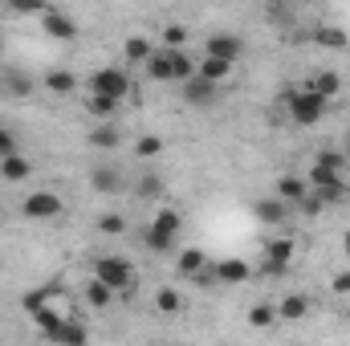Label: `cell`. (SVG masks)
<instances>
[{
	"instance_id": "obj_40",
	"label": "cell",
	"mask_w": 350,
	"mask_h": 346,
	"mask_svg": "<svg viewBox=\"0 0 350 346\" xmlns=\"http://www.w3.org/2000/svg\"><path fill=\"white\" fill-rule=\"evenodd\" d=\"M342 245H347V257H350V232H347V237H342Z\"/></svg>"
},
{
	"instance_id": "obj_1",
	"label": "cell",
	"mask_w": 350,
	"mask_h": 346,
	"mask_svg": "<svg viewBox=\"0 0 350 346\" xmlns=\"http://www.w3.org/2000/svg\"><path fill=\"white\" fill-rule=\"evenodd\" d=\"M326 106H330V98H322L318 90H310V86H301V90H293V94H289V118H293V122H301V127L322 122Z\"/></svg>"
},
{
	"instance_id": "obj_4",
	"label": "cell",
	"mask_w": 350,
	"mask_h": 346,
	"mask_svg": "<svg viewBox=\"0 0 350 346\" xmlns=\"http://www.w3.org/2000/svg\"><path fill=\"white\" fill-rule=\"evenodd\" d=\"M126 90H131V78H126L122 70H110V66H102V70H94V74H90V94L126 98Z\"/></svg>"
},
{
	"instance_id": "obj_39",
	"label": "cell",
	"mask_w": 350,
	"mask_h": 346,
	"mask_svg": "<svg viewBox=\"0 0 350 346\" xmlns=\"http://www.w3.org/2000/svg\"><path fill=\"white\" fill-rule=\"evenodd\" d=\"M330 285H334V293H350V273H338Z\"/></svg>"
},
{
	"instance_id": "obj_34",
	"label": "cell",
	"mask_w": 350,
	"mask_h": 346,
	"mask_svg": "<svg viewBox=\"0 0 350 346\" xmlns=\"http://www.w3.org/2000/svg\"><path fill=\"white\" fill-rule=\"evenodd\" d=\"M12 12H45V0H8Z\"/></svg>"
},
{
	"instance_id": "obj_36",
	"label": "cell",
	"mask_w": 350,
	"mask_h": 346,
	"mask_svg": "<svg viewBox=\"0 0 350 346\" xmlns=\"http://www.w3.org/2000/svg\"><path fill=\"white\" fill-rule=\"evenodd\" d=\"M8 90H12V94H29V90H33V82H29L25 74H8Z\"/></svg>"
},
{
	"instance_id": "obj_42",
	"label": "cell",
	"mask_w": 350,
	"mask_h": 346,
	"mask_svg": "<svg viewBox=\"0 0 350 346\" xmlns=\"http://www.w3.org/2000/svg\"><path fill=\"white\" fill-rule=\"evenodd\" d=\"M0 90H4V82H0Z\"/></svg>"
},
{
	"instance_id": "obj_26",
	"label": "cell",
	"mask_w": 350,
	"mask_h": 346,
	"mask_svg": "<svg viewBox=\"0 0 350 346\" xmlns=\"http://www.w3.org/2000/svg\"><path fill=\"white\" fill-rule=\"evenodd\" d=\"M314 37H318V45H326V49H347V41H350L347 33H342V29H334V25H322Z\"/></svg>"
},
{
	"instance_id": "obj_35",
	"label": "cell",
	"mask_w": 350,
	"mask_h": 346,
	"mask_svg": "<svg viewBox=\"0 0 350 346\" xmlns=\"http://www.w3.org/2000/svg\"><path fill=\"white\" fill-rule=\"evenodd\" d=\"M183 37H187V33H183L179 25H167V29H163V41H167V49H179V45H183Z\"/></svg>"
},
{
	"instance_id": "obj_41",
	"label": "cell",
	"mask_w": 350,
	"mask_h": 346,
	"mask_svg": "<svg viewBox=\"0 0 350 346\" xmlns=\"http://www.w3.org/2000/svg\"><path fill=\"white\" fill-rule=\"evenodd\" d=\"M347 159H350V143H347Z\"/></svg>"
},
{
	"instance_id": "obj_27",
	"label": "cell",
	"mask_w": 350,
	"mask_h": 346,
	"mask_svg": "<svg viewBox=\"0 0 350 346\" xmlns=\"http://www.w3.org/2000/svg\"><path fill=\"white\" fill-rule=\"evenodd\" d=\"M155 310H159V314H179V310H183V297H179L175 289H159V293H155Z\"/></svg>"
},
{
	"instance_id": "obj_13",
	"label": "cell",
	"mask_w": 350,
	"mask_h": 346,
	"mask_svg": "<svg viewBox=\"0 0 350 346\" xmlns=\"http://www.w3.org/2000/svg\"><path fill=\"white\" fill-rule=\"evenodd\" d=\"M196 74H204L208 82H216V86H220V82H224V78L232 74V62H224V57H212V53H204V62H200V70H196Z\"/></svg>"
},
{
	"instance_id": "obj_30",
	"label": "cell",
	"mask_w": 350,
	"mask_h": 346,
	"mask_svg": "<svg viewBox=\"0 0 350 346\" xmlns=\"http://www.w3.org/2000/svg\"><path fill=\"white\" fill-rule=\"evenodd\" d=\"M94 187L98 191H118V172L114 168H98L94 172Z\"/></svg>"
},
{
	"instance_id": "obj_38",
	"label": "cell",
	"mask_w": 350,
	"mask_h": 346,
	"mask_svg": "<svg viewBox=\"0 0 350 346\" xmlns=\"http://www.w3.org/2000/svg\"><path fill=\"white\" fill-rule=\"evenodd\" d=\"M12 151H16V139L0 127V159H4V155H12Z\"/></svg>"
},
{
	"instance_id": "obj_7",
	"label": "cell",
	"mask_w": 350,
	"mask_h": 346,
	"mask_svg": "<svg viewBox=\"0 0 350 346\" xmlns=\"http://www.w3.org/2000/svg\"><path fill=\"white\" fill-rule=\"evenodd\" d=\"M204 53H212V57H224V62H241V53H245V41L241 37H232V33H216V37H208V49Z\"/></svg>"
},
{
	"instance_id": "obj_11",
	"label": "cell",
	"mask_w": 350,
	"mask_h": 346,
	"mask_svg": "<svg viewBox=\"0 0 350 346\" xmlns=\"http://www.w3.org/2000/svg\"><path fill=\"white\" fill-rule=\"evenodd\" d=\"M212 277H216L220 285H241V281H249V265L237 261V257H228V261H220V265L212 269Z\"/></svg>"
},
{
	"instance_id": "obj_29",
	"label": "cell",
	"mask_w": 350,
	"mask_h": 346,
	"mask_svg": "<svg viewBox=\"0 0 350 346\" xmlns=\"http://www.w3.org/2000/svg\"><path fill=\"white\" fill-rule=\"evenodd\" d=\"M53 343H86V326H78V322H62L57 334H53Z\"/></svg>"
},
{
	"instance_id": "obj_10",
	"label": "cell",
	"mask_w": 350,
	"mask_h": 346,
	"mask_svg": "<svg viewBox=\"0 0 350 346\" xmlns=\"http://www.w3.org/2000/svg\"><path fill=\"white\" fill-rule=\"evenodd\" d=\"M289 261H293V241H273V245L265 249V269H269V273H285Z\"/></svg>"
},
{
	"instance_id": "obj_15",
	"label": "cell",
	"mask_w": 350,
	"mask_h": 346,
	"mask_svg": "<svg viewBox=\"0 0 350 346\" xmlns=\"http://www.w3.org/2000/svg\"><path fill=\"white\" fill-rule=\"evenodd\" d=\"M29 172H33V168H29V159H21L16 151L0 159V175H4L8 183H21V179H29Z\"/></svg>"
},
{
	"instance_id": "obj_14",
	"label": "cell",
	"mask_w": 350,
	"mask_h": 346,
	"mask_svg": "<svg viewBox=\"0 0 350 346\" xmlns=\"http://www.w3.org/2000/svg\"><path fill=\"white\" fill-rule=\"evenodd\" d=\"M306 314H310V297H301V293H289L277 306V318H285V322H301Z\"/></svg>"
},
{
	"instance_id": "obj_3",
	"label": "cell",
	"mask_w": 350,
	"mask_h": 346,
	"mask_svg": "<svg viewBox=\"0 0 350 346\" xmlns=\"http://www.w3.org/2000/svg\"><path fill=\"white\" fill-rule=\"evenodd\" d=\"M310 187H314L326 204H338V200L347 196L342 172H330V168H318V163H314V172H310Z\"/></svg>"
},
{
	"instance_id": "obj_32",
	"label": "cell",
	"mask_w": 350,
	"mask_h": 346,
	"mask_svg": "<svg viewBox=\"0 0 350 346\" xmlns=\"http://www.w3.org/2000/svg\"><path fill=\"white\" fill-rule=\"evenodd\" d=\"M159 151H163V139H159V135H143V139H139V155H143V159H151V155H159Z\"/></svg>"
},
{
	"instance_id": "obj_31",
	"label": "cell",
	"mask_w": 350,
	"mask_h": 346,
	"mask_svg": "<svg viewBox=\"0 0 350 346\" xmlns=\"http://www.w3.org/2000/svg\"><path fill=\"white\" fill-rule=\"evenodd\" d=\"M350 159H347V151H322L318 155V168H330V172H342Z\"/></svg>"
},
{
	"instance_id": "obj_24",
	"label": "cell",
	"mask_w": 350,
	"mask_h": 346,
	"mask_svg": "<svg viewBox=\"0 0 350 346\" xmlns=\"http://www.w3.org/2000/svg\"><path fill=\"white\" fill-rule=\"evenodd\" d=\"M118 102H122V98H110V94H90V114H98V118H114Z\"/></svg>"
},
{
	"instance_id": "obj_8",
	"label": "cell",
	"mask_w": 350,
	"mask_h": 346,
	"mask_svg": "<svg viewBox=\"0 0 350 346\" xmlns=\"http://www.w3.org/2000/svg\"><path fill=\"white\" fill-rule=\"evenodd\" d=\"M41 25H45V33H49V37H57V41H74V37H78V25H74L66 12L45 8V12H41Z\"/></svg>"
},
{
	"instance_id": "obj_23",
	"label": "cell",
	"mask_w": 350,
	"mask_h": 346,
	"mask_svg": "<svg viewBox=\"0 0 350 346\" xmlns=\"http://www.w3.org/2000/svg\"><path fill=\"white\" fill-rule=\"evenodd\" d=\"M45 90H53V94H74V90H78V78L66 74V70H53V74H45Z\"/></svg>"
},
{
	"instance_id": "obj_19",
	"label": "cell",
	"mask_w": 350,
	"mask_h": 346,
	"mask_svg": "<svg viewBox=\"0 0 350 346\" xmlns=\"http://www.w3.org/2000/svg\"><path fill=\"white\" fill-rule=\"evenodd\" d=\"M33 322H37V330H41L45 338H53V334H57V326H62L66 318H62L57 310H49V306H41V310H33Z\"/></svg>"
},
{
	"instance_id": "obj_20",
	"label": "cell",
	"mask_w": 350,
	"mask_h": 346,
	"mask_svg": "<svg viewBox=\"0 0 350 346\" xmlns=\"http://www.w3.org/2000/svg\"><path fill=\"white\" fill-rule=\"evenodd\" d=\"M110 297H114V289H110L102 277H94V281L86 285V302L94 306V310H106V306H110Z\"/></svg>"
},
{
	"instance_id": "obj_21",
	"label": "cell",
	"mask_w": 350,
	"mask_h": 346,
	"mask_svg": "<svg viewBox=\"0 0 350 346\" xmlns=\"http://www.w3.org/2000/svg\"><path fill=\"white\" fill-rule=\"evenodd\" d=\"M310 90H318L322 98H338V90H342V78L334 74V70H326V74H318L314 82H306Z\"/></svg>"
},
{
	"instance_id": "obj_18",
	"label": "cell",
	"mask_w": 350,
	"mask_h": 346,
	"mask_svg": "<svg viewBox=\"0 0 350 346\" xmlns=\"http://www.w3.org/2000/svg\"><path fill=\"white\" fill-rule=\"evenodd\" d=\"M147 74H151L155 82H172V57H167V49H155V53L147 57Z\"/></svg>"
},
{
	"instance_id": "obj_9",
	"label": "cell",
	"mask_w": 350,
	"mask_h": 346,
	"mask_svg": "<svg viewBox=\"0 0 350 346\" xmlns=\"http://www.w3.org/2000/svg\"><path fill=\"white\" fill-rule=\"evenodd\" d=\"M183 86V98L191 102V106H208L212 98H216V82H208L204 74H191L187 82H179Z\"/></svg>"
},
{
	"instance_id": "obj_28",
	"label": "cell",
	"mask_w": 350,
	"mask_h": 346,
	"mask_svg": "<svg viewBox=\"0 0 350 346\" xmlns=\"http://www.w3.org/2000/svg\"><path fill=\"white\" fill-rule=\"evenodd\" d=\"M273 318H277V306H269V302H257V306L249 310V322H253L257 330H265V326H273Z\"/></svg>"
},
{
	"instance_id": "obj_22",
	"label": "cell",
	"mask_w": 350,
	"mask_h": 346,
	"mask_svg": "<svg viewBox=\"0 0 350 346\" xmlns=\"http://www.w3.org/2000/svg\"><path fill=\"white\" fill-rule=\"evenodd\" d=\"M253 212H257V220H265V224H281L285 220V200H261Z\"/></svg>"
},
{
	"instance_id": "obj_33",
	"label": "cell",
	"mask_w": 350,
	"mask_h": 346,
	"mask_svg": "<svg viewBox=\"0 0 350 346\" xmlns=\"http://www.w3.org/2000/svg\"><path fill=\"white\" fill-rule=\"evenodd\" d=\"M98 228H102L106 237H118V232L126 228V220H122V216H102V220H98Z\"/></svg>"
},
{
	"instance_id": "obj_2",
	"label": "cell",
	"mask_w": 350,
	"mask_h": 346,
	"mask_svg": "<svg viewBox=\"0 0 350 346\" xmlns=\"http://www.w3.org/2000/svg\"><path fill=\"white\" fill-rule=\"evenodd\" d=\"M179 228H183V216H179L175 208H163V212L151 220V228H147L143 241H147V249H155V253H172Z\"/></svg>"
},
{
	"instance_id": "obj_37",
	"label": "cell",
	"mask_w": 350,
	"mask_h": 346,
	"mask_svg": "<svg viewBox=\"0 0 350 346\" xmlns=\"http://www.w3.org/2000/svg\"><path fill=\"white\" fill-rule=\"evenodd\" d=\"M159 191H163V183H159L155 175H147V179L139 183V196H159Z\"/></svg>"
},
{
	"instance_id": "obj_25",
	"label": "cell",
	"mask_w": 350,
	"mask_h": 346,
	"mask_svg": "<svg viewBox=\"0 0 350 346\" xmlns=\"http://www.w3.org/2000/svg\"><path fill=\"white\" fill-rule=\"evenodd\" d=\"M90 143H94L98 151H114V147H118V131H114L110 122H102V127H94V135H90Z\"/></svg>"
},
{
	"instance_id": "obj_17",
	"label": "cell",
	"mask_w": 350,
	"mask_h": 346,
	"mask_svg": "<svg viewBox=\"0 0 350 346\" xmlns=\"http://www.w3.org/2000/svg\"><path fill=\"white\" fill-rule=\"evenodd\" d=\"M122 53H126V62H135V66H147V57L155 53V45H151L147 37H126Z\"/></svg>"
},
{
	"instance_id": "obj_6",
	"label": "cell",
	"mask_w": 350,
	"mask_h": 346,
	"mask_svg": "<svg viewBox=\"0 0 350 346\" xmlns=\"http://www.w3.org/2000/svg\"><path fill=\"white\" fill-rule=\"evenodd\" d=\"M21 212H25L29 220H53V216H62V196H53V191H33V196L21 204Z\"/></svg>"
},
{
	"instance_id": "obj_16",
	"label": "cell",
	"mask_w": 350,
	"mask_h": 346,
	"mask_svg": "<svg viewBox=\"0 0 350 346\" xmlns=\"http://www.w3.org/2000/svg\"><path fill=\"white\" fill-rule=\"evenodd\" d=\"M204 269H208V253L204 249H183L179 253V273L183 277H200Z\"/></svg>"
},
{
	"instance_id": "obj_5",
	"label": "cell",
	"mask_w": 350,
	"mask_h": 346,
	"mask_svg": "<svg viewBox=\"0 0 350 346\" xmlns=\"http://www.w3.org/2000/svg\"><path fill=\"white\" fill-rule=\"evenodd\" d=\"M94 277H102L110 289H131V285H135V269H131L122 257H102Z\"/></svg>"
},
{
	"instance_id": "obj_12",
	"label": "cell",
	"mask_w": 350,
	"mask_h": 346,
	"mask_svg": "<svg viewBox=\"0 0 350 346\" xmlns=\"http://www.w3.org/2000/svg\"><path fill=\"white\" fill-rule=\"evenodd\" d=\"M306 191H310V179H301V175H281V179H277V196H281L285 204H297Z\"/></svg>"
}]
</instances>
